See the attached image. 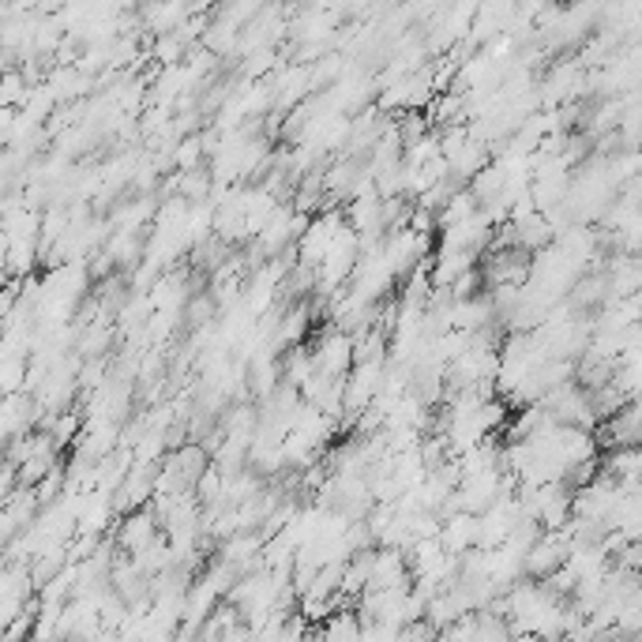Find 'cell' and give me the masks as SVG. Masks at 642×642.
Returning <instances> with one entry per match:
<instances>
[{"label": "cell", "instance_id": "6da1fadb", "mask_svg": "<svg viewBox=\"0 0 642 642\" xmlns=\"http://www.w3.org/2000/svg\"><path fill=\"white\" fill-rule=\"evenodd\" d=\"M154 538H158V530H154L151 515H136V518H128V523L121 526V549L131 552V557H136L139 549H147Z\"/></svg>", "mask_w": 642, "mask_h": 642}]
</instances>
